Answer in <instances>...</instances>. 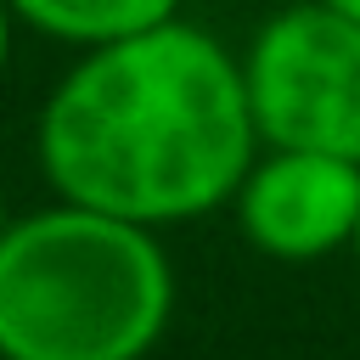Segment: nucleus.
Instances as JSON below:
<instances>
[{
  "instance_id": "7ed1b4c3",
  "label": "nucleus",
  "mask_w": 360,
  "mask_h": 360,
  "mask_svg": "<svg viewBox=\"0 0 360 360\" xmlns=\"http://www.w3.org/2000/svg\"><path fill=\"white\" fill-rule=\"evenodd\" d=\"M259 146L332 152L360 163V22L298 0L259 22L242 56Z\"/></svg>"
},
{
  "instance_id": "1a4fd4ad",
  "label": "nucleus",
  "mask_w": 360,
  "mask_h": 360,
  "mask_svg": "<svg viewBox=\"0 0 360 360\" xmlns=\"http://www.w3.org/2000/svg\"><path fill=\"white\" fill-rule=\"evenodd\" d=\"M349 248H354V259H360V225H354V242H349Z\"/></svg>"
},
{
  "instance_id": "20e7f679",
  "label": "nucleus",
  "mask_w": 360,
  "mask_h": 360,
  "mask_svg": "<svg viewBox=\"0 0 360 360\" xmlns=\"http://www.w3.org/2000/svg\"><path fill=\"white\" fill-rule=\"evenodd\" d=\"M236 225L248 248L281 264H309L354 242L360 225V163L332 152L259 146L236 197Z\"/></svg>"
},
{
  "instance_id": "f03ea898",
  "label": "nucleus",
  "mask_w": 360,
  "mask_h": 360,
  "mask_svg": "<svg viewBox=\"0 0 360 360\" xmlns=\"http://www.w3.org/2000/svg\"><path fill=\"white\" fill-rule=\"evenodd\" d=\"M174 315L158 231L51 202L0 236V360H146Z\"/></svg>"
},
{
  "instance_id": "39448f33",
  "label": "nucleus",
  "mask_w": 360,
  "mask_h": 360,
  "mask_svg": "<svg viewBox=\"0 0 360 360\" xmlns=\"http://www.w3.org/2000/svg\"><path fill=\"white\" fill-rule=\"evenodd\" d=\"M11 11L39 39L96 51V45H118V39H135V34L174 22L180 0H11Z\"/></svg>"
},
{
  "instance_id": "6e6552de",
  "label": "nucleus",
  "mask_w": 360,
  "mask_h": 360,
  "mask_svg": "<svg viewBox=\"0 0 360 360\" xmlns=\"http://www.w3.org/2000/svg\"><path fill=\"white\" fill-rule=\"evenodd\" d=\"M321 6H332V11H343V17H354V22H360V0H321Z\"/></svg>"
},
{
  "instance_id": "423d86ee",
  "label": "nucleus",
  "mask_w": 360,
  "mask_h": 360,
  "mask_svg": "<svg viewBox=\"0 0 360 360\" xmlns=\"http://www.w3.org/2000/svg\"><path fill=\"white\" fill-rule=\"evenodd\" d=\"M17 11H11V0H0V73L11 68V45H17Z\"/></svg>"
},
{
  "instance_id": "f257e3e1",
  "label": "nucleus",
  "mask_w": 360,
  "mask_h": 360,
  "mask_svg": "<svg viewBox=\"0 0 360 360\" xmlns=\"http://www.w3.org/2000/svg\"><path fill=\"white\" fill-rule=\"evenodd\" d=\"M34 158L62 202L146 231L202 219L259 158L242 56L180 17L79 51L39 107Z\"/></svg>"
},
{
  "instance_id": "0eeeda50",
  "label": "nucleus",
  "mask_w": 360,
  "mask_h": 360,
  "mask_svg": "<svg viewBox=\"0 0 360 360\" xmlns=\"http://www.w3.org/2000/svg\"><path fill=\"white\" fill-rule=\"evenodd\" d=\"M11 219H17V214H11V197H6V186H0V236L11 231Z\"/></svg>"
}]
</instances>
